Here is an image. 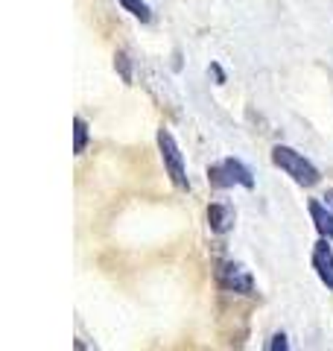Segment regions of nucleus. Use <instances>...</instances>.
I'll use <instances>...</instances> for the list:
<instances>
[{"label":"nucleus","mask_w":333,"mask_h":351,"mask_svg":"<svg viewBox=\"0 0 333 351\" xmlns=\"http://www.w3.org/2000/svg\"><path fill=\"white\" fill-rule=\"evenodd\" d=\"M208 226H210V232L225 234L228 228L234 226V208L222 205V202H214V205L208 208Z\"/></svg>","instance_id":"423d86ee"},{"label":"nucleus","mask_w":333,"mask_h":351,"mask_svg":"<svg viewBox=\"0 0 333 351\" xmlns=\"http://www.w3.org/2000/svg\"><path fill=\"white\" fill-rule=\"evenodd\" d=\"M208 182L214 184V188H222V191L234 188V184H240V188H246V191L254 188L251 170L243 161H237V158H225V161L214 164V167L208 170Z\"/></svg>","instance_id":"f03ea898"},{"label":"nucleus","mask_w":333,"mask_h":351,"mask_svg":"<svg viewBox=\"0 0 333 351\" xmlns=\"http://www.w3.org/2000/svg\"><path fill=\"white\" fill-rule=\"evenodd\" d=\"M85 147H88V123L82 117H76L73 120V152L76 156H82Z\"/></svg>","instance_id":"6e6552de"},{"label":"nucleus","mask_w":333,"mask_h":351,"mask_svg":"<svg viewBox=\"0 0 333 351\" xmlns=\"http://www.w3.org/2000/svg\"><path fill=\"white\" fill-rule=\"evenodd\" d=\"M325 199H328V205L333 208V191H328V193H325Z\"/></svg>","instance_id":"f8f14e48"},{"label":"nucleus","mask_w":333,"mask_h":351,"mask_svg":"<svg viewBox=\"0 0 333 351\" xmlns=\"http://www.w3.org/2000/svg\"><path fill=\"white\" fill-rule=\"evenodd\" d=\"M114 68L120 71V76H123V82H132V71H129V56H126V53H117V56H114Z\"/></svg>","instance_id":"9d476101"},{"label":"nucleus","mask_w":333,"mask_h":351,"mask_svg":"<svg viewBox=\"0 0 333 351\" xmlns=\"http://www.w3.org/2000/svg\"><path fill=\"white\" fill-rule=\"evenodd\" d=\"M117 3H120V6H123V9H126V12H129V15H135L138 21H143V24H147V21L152 18V12H149V6H147V3H143V0H117Z\"/></svg>","instance_id":"1a4fd4ad"},{"label":"nucleus","mask_w":333,"mask_h":351,"mask_svg":"<svg viewBox=\"0 0 333 351\" xmlns=\"http://www.w3.org/2000/svg\"><path fill=\"white\" fill-rule=\"evenodd\" d=\"M272 161H275V167H281L286 176H293V182L301 184V188H313V184L319 182V170L301 156V152H295L293 147L278 144L272 149Z\"/></svg>","instance_id":"f257e3e1"},{"label":"nucleus","mask_w":333,"mask_h":351,"mask_svg":"<svg viewBox=\"0 0 333 351\" xmlns=\"http://www.w3.org/2000/svg\"><path fill=\"white\" fill-rule=\"evenodd\" d=\"M310 217H313V226L319 228V234L328 237V240H333V214L328 211V205L310 202Z\"/></svg>","instance_id":"0eeeda50"},{"label":"nucleus","mask_w":333,"mask_h":351,"mask_svg":"<svg viewBox=\"0 0 333 351\" xmlns=\"http://www.w3.org/2000/svg\"><path fill=\"white\" fill-rule=\"evenodd\" d=\"M219 284L231 293H240V295H251L254 293V278L251 272L243 267V263H222L219 272H217Z\"/></svg>","instance_id":"20e7f679"},{"label":"nucleus","mask_w":333,"mask_h":351,"mask_svg":"<svg viewBox=\"0 0 333 351\" xmlns=\"http://www.w3.org/2000/svg\"><path fill=\"white\" fill-rule=\"evenodd\" d=\"M158 149H161V161L166 173H170V179L175 188H190V182H187V170H184V158H182V149L175 144V138L170 135L166 129H158Z\"/></svg>","instance_id":"7ed1b4c3"},{"label":"nucleus","mask_w":333,"mask_h":351,"mask_svg":"<svg viewBox=\"0 0 333 351\" xmlns=\"http://www.w3.org/2000/svg\"><path fill=\"white\" fill-rule=\"evenodd\" d=\"M286 348H290L286 337H284V334H275V337H272V343H269V351H286Z\"/></svg>","instance_id":"9b49d317"},{"label":"nucleus","mask_w":333,"mask_h":351,"mask_svg":"<svg viewBox=\"0 0 333 351\" xmlns=\"http://www.w3.org/2000/svg\"><path fill=\"white\" fill-rule=\"evenodd\" d=\"M313 267L319 272L321 284H325L328 290H333V252H330V246L325 243V240L313 246Z\"/></svg>","instance_id":"39448f33"}]
</instances>
